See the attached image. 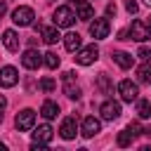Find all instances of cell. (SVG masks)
<instances>
[{"label":"cell","instance_id":"10","mask_svg":"<svg viewBox=\"0 0 151 151\" xmlns=\"http://www.w3.org/2000/svg\"><path fill=\"white\" fill-rule=\"evenodd\" d=\"M19 83V71L14 66H2L0 68V87H14Z\"/></svg>","mask_w":151,"mask_h":151},{"label":"cell","instance_id":"29","mask_svg":"<svg viewBox=\"0 0 151 151\" xmlns=\"http://www.w3.org/2000/svg\"><path fill=\"white\" fill-rule=\"evenodd\" d=\"M125 9H127L130 14H137V12H139V5H137L134 0H127V2H125Z\"/></svg>","mask_w":151,"mask_h":151},{"label":"cell","instance_id":"2","mask_svg":"<svg viewBox=\"0 0 151 151\" xmlns=\"http://www.w3.org/2000/svg\"><path fill=\"white\" fill-rule=\"evenodd\" d=\"M80 66H90V64H94L97 59H99V47L97 45H87V47H80L78 52H76V57H73Z\"/></svg>","mask_w":151,"mask_h":151},{"label":"cell","instance_id":"21","mask_svg":"<svg viewBox=\"0 0 151 151\" xmlns=\"http://www.w3.org/2000/svg\"><path fill=\"white\" fill-rule=\"evenodd\" d=\"M64 94L68 97V99H80V87L73 83V80H68V83H64Z\"/></svg>","mask_w":151,"mask_h":151},{"label":"cell","instance_id":"23","mask_svg":"<svg viewBox=\"0 0 151 151\" xmlns=\"http://www.w3.org/2000/svg\"><path fill=\"white\" fill-rule=\"evenodd\" d=\"M97 90H99L101 94H109V92L113 90V85H111V80H109V76H106V73H101V76L97 78Z\"/></svg>","mask_w":151,"mask_h":151},{"label":"cell","instance_id":"26","mask_svg":"<svg viewBox=\"0 0 151 151\" xmlns=\"http://www.w3.org/2000/svg\"><path fill=\"white\" fill-rule=\"evenodd\" d=\"M132 144V134L127 132V130H123L120 134H118V146H130Z\"/></svg>","mask_w":151,"mask_h":151},{"label":"cell","instance_id":"4","mask_svg":"<svg viewBox=\"0 0 151 151\" xmlns=\"http://www.w3.org/2000/svg\"><path fill=\"white\" fill-rule=\"evenodd\" d=\"M14 125H17V130H21V132L33 130V125H35V111H33V109H24V111H19L17 118H14Z\"/></svg>","mask_w":151,"mask_h":151},{"label":"cell","instance_id":"30","mask_svg":"<svg viewBox=\"0 0 151 151\" xmlns=\"http://www.w3.org/2000/svg\"><path fill=\"white\" fill-rule=\"evenodd\" d=\"M5 109H7V99H5V94H0V120L5 116Z\"/></svg>","mask_w":151,"mask_h":151},{"label":"cell","instance_id":"16","mask_svg":"<svg viewBox=\"0 0 151 151\" xmlns=\"http://www.w3.org/2000/svg\"><path fill=\"white\" fill-rule=\"evenodd\" d=\"M2 45H5L9 52H17V50H19V35H17V31L7 28V31L2 33Z\"/></svg>","mask_w":151,"mask_h":151},{"label":"cell","instance_id":"38","mask_svg":"<svg viewBox=\"0 0 151 151\" xmlns=\"http://www.w3.org/2000/svg\"><path fill=\"white\" fill-rule=\"evenodd\" d=\"M50 2H54V0H50Z\"/></svg>","mask_w":151,"mask_h":151},{"label":"cell","instance_id":"7","mask_svg":"<svg viewBox=\"0 0 151 151\" xmlns=\"http://www.w3.org/2000/svg\"><path fill=\"white\" fill-rule=\"evenodd\" d=\"M130 40H137V42H144V40H149L151 38V28L146 26V21H132V26H130Z\"/></svg>","mask_w":151,"mask_h":151},{"label":"cell","instance_id":"12","mask_svg":"<svg viewBox=\"0 0 151 151\" xmlns=\"http://www.w3.org/2000/svg\"><path fill=\"white\" fill-rule=\"evenodd\" d=\"M76 132H78V120H76L73 116L64 118V120H61V127H59L61 139H73V137H76Z\"/></svg>","mask_w":151,"mask_h":151},{"label":"cell","instance_id":"9","mask_svg":"<svg viewBox=\"0 0 151 151\" xmlns=\"http://www.w3.org/2000/svg\"><path fill=\"white\" fill-rule=\"evenodd\" d=\"M109 33H111V24H109V19H94V21L90 24V35H92V38L104 40V38H109Z\"/></svg>","mask_w":151,"mask_h":151},{"label":"cell","instance_id":"5","mask_svg":"<svg viewBox=\"0 0 151 151\" xmlns=\"http://www.w3.org/2000/svg\"><path fill=\"white\" fill-rule=\"evenodd\" d=\"M118 94H120L123 101H137L139 87H137V83H132V80H120V83H118Z\"/></svg>","mask_w":151,"mask_h":151},{"label":"cell","instance_id":"27","mask_svg":"<svg viewBox=\"0 0 151 151\" xmlns=\"http://www.w3.org/2000/svg\"><path fill=\"white\" fill-rule=\"evenodd\" d=\"M54 87H57V83H54L52 78H47V76H45V78L40 80V90H45V92H52Z\"/></svg>","mask_w":151,"mask_h":151},{"label":"cell","instance_id":"17","mask_svg":"<svg viewBox=\"0 0 151 151\" xmlns=\"http://www.w3.org/2000/svg\"><path fill=\"white\" fill-rule=\"evenodd\" d=\"M40 116H42L45 120L57 118V116H59V104H57V101H52V99H47V101L42 104V109H40Z\"/></svg>","mask_w":151,"mask_h":151},{"label":"cell","instance_id":"1","mask_svg":"<svg viewBox=\"0 0 151 151\" xmlns=\"http://www.w3.org/2000/svg\"><path fill=\"white\" fill-rule=\"evenodd\" d=\"M52 21H54V26H59V28H68V26H73V21H76V12H73L68 5H61V7L54 9Z\"/></svg>","mask_w":151,"mask_h":151},{"label":"cell","instance_id":"3","mask_svg":"<svg viewBox=\"0 0 151 151\" xmlns=\"http://www.w3.org/2000/svg\"><path fill=\"white\" fill-rule=\"evenodd\" d=\"M33 19H35L33 7L21 5V7H17V9L12 12V21H14L17 26H33Z\"/></svg>","mask_w":151,"mask_h":151},{"label":"cell","instance_id":"33","mask_svg":"<svg viewBox=\"0 0 151 151\" xmlns=\"http://www.w3.org/2000/svg\"><path fill=\"white\" fill-rule=\"evenodd\" d=\"M5 12H7V2H5V0H0V19L5 17Z\"/></svg>","mask_w":151,"mask_h":151},{"label":"cell","instance_id":"18","mask_svg":"<svg viewBox=\"0 0 151 151\" xmlns=\"http://www.w3.org/2000/svg\"><path fill=\"white\" fill-rule=\"evenodd\" d=\"M80 45H83V38H80L78 33H66V35H64V47H66L68 52H78Z\"/></svg>","mask_w":151,"mask_h":151},{"label":"cell","instance_id":"37","mask_svg":"<svg viewBox=\"0 0 151 151\" xmlns=\"http://www.w3.org/2000/svg\"><path fill=\"white\" fill-rule=\"evenodd\" d=\"M68 2H78V0H68Z\"/></svg>","mask_w":151,"mask_h":151},{"label":"cell","instance_id":"11","mask_svg":"<svg viewBox=\"0 0 151 151\" xmlns=\"http://www.w3.org/2000/svg\"><path fill=\"white\" fill-rule=\"evenodd\" d=\"M80 132H83V137H94V134H99V132H101V120L94 118V116H87V118L83 120V125H80Z\"/></svg>","mask_w":151,"mask_h":151},{"label":"cell","instance_id":"8","mask_svg":"<svg viewBox=\"0 0 151 151\" xmlns=\"http://www.w3.org/2000/svg\"><path fill=\"white\" fill-rule=\"evenodd\" d=\"M21 66L24 68H28V71H35V68H40L42 66V54L38 52V50H26L24 54H21Z\"/></svg>","mask_w":151,"mask_h":151},{"label":"cell","instance_id":"15","mask_svg":"<svg viewBox=\"0 0 151 151\" xmlns=\"http://www.w3.org/2000/svg\"><path fill=\"white\" fill-rule=\"evenodd\" d=\"M40 38L47 42V45H54L61 35H59V26H42L40 28Z\"/></svg>","mask_w":151,"mask_h":151},{"label":"cell","instance_id":"25","mask_svg":"<svg viewBox=\"0 0 151 151\" xmlns=\"http://www.w3.org/2000/svg\"><path fill=\"white\" fill-rule=\"evenodd\" d=\"M125 130H127V132H130V134H132V139H134V137H139V134H142V132H144V130H142V125H139V123H137V120H132V123H130V125H127V127H125Z\"/></svg>","mask_w":151,"mask_h":151},{"label":"cell","instance_id":"22","mask_svg":"<svg viewBox=\"0 0 151 151\" xmlns=\"http://www.w3.org/2000/svg\"><path fill=\"white\" fill-rule=\"evenodd\" d=\"M42 64L47 66V68H59V64H61V59L57 57V52H47V54H42Z\"/></svg>","mask_w":151,"mask_h":151},{"label":"cell","instance_id":"24","mask_svg":"<svg viewBox=\"0 0 151 151\" xmlns=\"http://www.w3.org/2000/svg\"><path fill=\"white\" fill-rule=\"evenodd\" d=\"M137 80H139V83H151V64H149V61L137 68Z\"/></svg>","mask_w":151,"mask_h":151},{"label":"cell","instance_id":"19","mask_svg":"<svg viewBox=\"0 0 151 151\" xmlns=\"http://www.w3.org/2000/svg\"><path fill=\"white\" fill-rule=\"evenodd\" d=\"M113 61H116L120 68H130V66H132V61H134V57H132V54H127V52H113Z\"/></svg>","mask_w":151,"mask_h":151},{"label":"cell","instance_id":"36","mask_svg":"<svg viewBox=\"0 0 151 151\" xmlns=\"http://www.w3.org/2000/svg\"><path fill=\"white\" fill-rule=\"evenodd\" d=\"M144 5H149V7H151V0H144Z\"/></svg>","mask_w":151,"mask_h":151},{"label":"cell","instance_id":"34","mask_svg":"<svg viewBox=\"0 0 151 151\" xmlns=\"http://www.w3.org/2000/svg\"><path fill=\"white\" fill-rule=\"evenodd\" d=\"M118 40H130V33H127V31H120V33H118Z\"/></svg>","mask_w":151,"mask_h":151},{"label":"cell","instance_id":"35","mask_svg":"<svg viewBox=\"0 0 151 151\" xmlns=\"http://www.w3.org/2000/svg\"><path fill=\"white\" fill-rule=\"evenodd\" d=\"M146 26H149V28H151V17H149V19H146Z\"/></svg>","mask_w":151,"mask_h":151},{"label":"cell","instance_id":"6","mask_svg":"<svg viewBox=\"0 0 151 151\" xmlns=\"http://www.w3.org/2000/svg\"><path fill=\"white\" fill-rule=\"evenodd\" d=\"M99 116H101V120H116V118L120 116V101H116V99H106V101H101V106H99Z\"/></svg>","mask_w":151,"mask_h":151},{"label":"cell","instance_id":"31","mask_svg":"<svg viewBox=\"0 0 151 151\" xmlns=\"http://www.w3.org/2000/svg\"><path fill=\"white\" fill-rule=\"evenodd\" d=\"M68 80H76V73L73 71H66L64 73V83H68Z\"/></svg>","mask_w":151,"mask_h":151},{"label":"cell","instance_id":"32","mask_svg":"<svg viewBox=\"0 0 151 151\" xmlns=\"http://www.w3.org/2000/svg\"><path fill=\"white\" fill-rule=\"evenodd\" d=\"M106 14H109V17H111V14H116V5H113V2H109V5H106Z\"/></svg>","mask_w":151,"mask_h":151},{"label":"cell","instance_id":"13","mask_svg":"<svg viewBox=\"0 0 151 151\" xmlns=\"http://www.w3.org/2000/svg\"><path fill=\"white\" fill-rule=\"evenodd\" d=\"M76 19H83V21L94 19V7H92L87 0H78V2H76Z\"/></svg>","mask_w":151,"mask_h":151},{"label":"cell","instance_id":"28","mask_svg":"<svg viewBox=\"0 0 151 151\" xmlns=\"http://www.w3.org/2000/svg\"><path fill=\"white\" fill-rule=\"evenodd\" d=\"M137 57H139L142 61H149V59H151V50H149V47H139V52H137Z\"/></svg>","mask_w":151,"mask_h":151},{"label":"cell","instance_id":"14","mask_svg":"<svg viewBox=\"0 0 151 151\" xmlns=\"http://www.w3.org/2000/svg\"><path fill=\"white\" fill-rule=\"evenodd\" d=\"M52 137H54V130H52L47 123H45V125H38L35 132H33V142H38V144H50Z\"/></svg>","mask_w":151,"mask_h":151},{"label":"cell","instance_id":"20","mask_svg":"<svg viewBox=\"0 0 151 151\" xmlns=\"http://www.w3.org/2000/svg\"><path fill=\"white\" fill-rule=\"evenodd\" d=\"M137 116L139 118H151V101L137 97Z\"/></svg>","mask_w":151,"mask_h":151}]
</instances>
